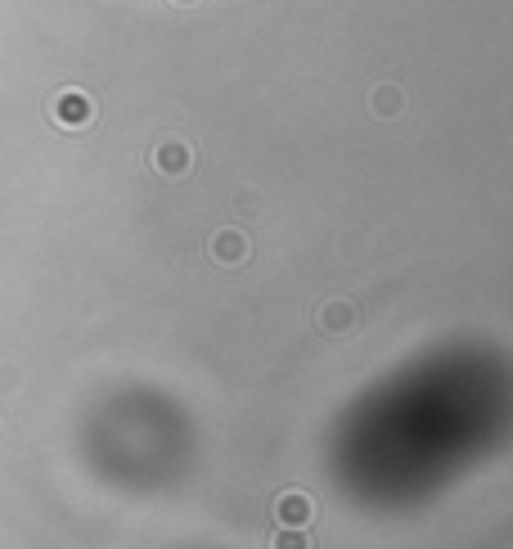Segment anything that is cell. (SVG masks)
<instances>
[{"instance_id":"1","label":"cell","mask_w":513,"mask_h":549,"mask_svg":"<svg viewBox=\"0 0 513 549\" xmlns=\"http://www.w3.org/2000/svg\"><path fill=\"white\" fill-rule=\"evenodd\" d=\"M63 117H68V126H77V122L91 117V104L86 99H63Z\"/></svg>"}]
</instances>
